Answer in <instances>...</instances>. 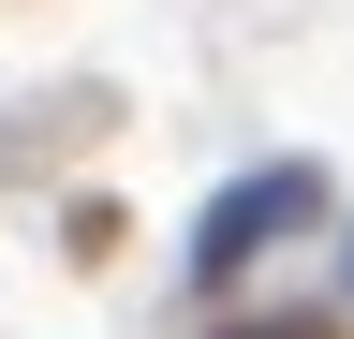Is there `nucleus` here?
<instances>
[{"mask_svg":"<svg viewBox=\"0 0 354 339\" xmlns=\"http://www.w3.org/2000/svg\"><path fill=\"white\" fill-rule=\"evenodd\" d=\"M295 222H310V177H295V162H266V177H236V192H221L207 222H192V280L251 266V251H266V236H295Z\"/></svg>","mask_w":354,"mask_h":339,"instance_id":"1","label":"nucleus"},{"mask_svg":"<svg viewBox=\"0 0 354 339\" xmlns=\"http://www.w3.org/2000/svg\"><path fill=\"white\" fill-rule=\"evenodd\" d=\"M236 339H325V325H295V310H281V325H236Z\"/></svg>","mask_w":354,"mask_h":339,"instance_id":"2","label":"nucleus"}]
</instances>
